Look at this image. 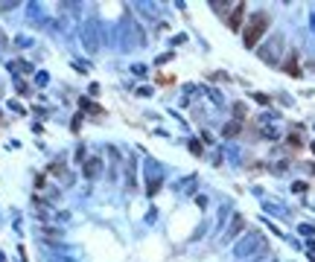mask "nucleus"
<instances>
[{"mask_svg":"<svg viewBox=\"0 0 315 262\" xmlns=\"http://www.w3.org/2000/svg\"><path fill=\"white\" fill-rule=\"evenodd\" d=\"M85 172H88V178H96V172H99V161H88Z\"/></svg>","mask_w":315,"mask_h":262,"instance_id":"f257e3e1","label":"nucleus"}]
</instances>
